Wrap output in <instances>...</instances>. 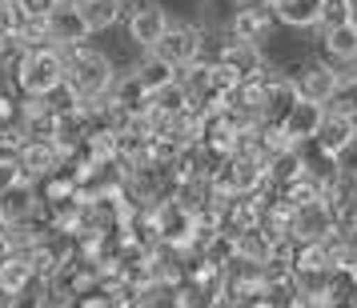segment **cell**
<instances>
[{"label":"cell","mask_w":357,"mask_h":308,"mask_svg":"<svg viewBox=\"0 0 357 308\" xmlns=\"http://www.w3.org/2000/svg\"><path fill=\"white\" fill-rule=\"evenodd\" d=\"M65 56V88L77 100H100L109 97L113 88V65L109 56L89 44H73V49L61 52Z\"/></svg>","instance_id":"cell-1"},{"label":"cell","mask_w":357,"mask_h":308,"mask_svg":"<svg viewBox=\"0 0 357 308\" xmlns=\"http://www.w3.org/2000/svg\"><path fill=\"white\" fill-rule=\"evenodd\" d=\"M13 72H17L20 88H24L33 100H40V97H49L52 88H61V84H65V56H61V49H56V44L24 49L17 56Z\"/></svg>","instance_id":"cell-2"},{"label":"cell","mask_w":357,"mask_h":308,"mask_svg":"<svg viewBox=\"0 0 357 308\" xmlns=\"http://www.w3.org/2000/svg\"><path fill=\"white\" fill-rule=\"evenodd\" d=\"M149 212H153L157 244H169V248H189V244H193L197 212H189L185 204H177L173 196H169V200H157V204H149Z\"/></svg>","instance_id":"cell-3"},{"label":"cell","mask_w":357,"mask_h":308,"mask_svg":"<svg viewBox=\"0 0 357 308\" xmlns=\"http://www.w3.org/2000/svg\"><path fill=\"white\" fill-rule=\"evenodd\" d=\"M45 33H49V44L56 49H73V44H84L89 40V24H84L77 0H56L49 13H45Z\"/></svg>","instance_id":"cell-4"},{"label":"cell","mask_w":357,"mask_h":308,"mask_svg":"<svg viewBox=\"0 0 357 308\" xmlns=\"http://www.w3.org/2000/svg\"><path fill=\"white\" fill-rule=\"evenodd\" d=\"M325 232H333V212L325 204V196L289 209V241L293 244H313V241H321Z\"/></svg>","instance_id":"cell-5"},{"label":"cell","mask_w":357,"mask_h":308,"mask_svg":"<svg viewBox=\"0 0 357 308\" xmlns=\"http://www.w3.org/2000/svg\"><path fill=\"white\" fill-rule=\"evenodd\" d=\"M201 33H197L193 24H169L161 33V40L153 44V56H161V60H169L173 68H185L193 65V60H201Z\"/></svg>","instance_id":"cell-6"},{"label":"cell","mask_w":357,"mask_h":308,"mask_svg":"<svg viewBox=\"0 0 357 308\" xmlns=\"http://www.w3.org/2000/svg\"><path fill=\"white\" fill-rule=\"evenodd\" d=\"M36 212H40V193H36V180L20 177L17 184H8L0 193V220L4 225H29Z\"/></svg>","instance_id":"cell-7"},{"label":"cell","mask_w":357,"mask_h":308,"mask_svg":"<svg viewBox=\"0 0 357 308\" xmlns=\"http://www.w3.org/2000/svg\"><path fill=\"white\" fill-rule=\"evenodd\" d=\"M61 145L56 140H24L17 148V164H20V177L24 180H45L61 168Z\"/></svg>","instance_id":"cell-8"},{"label":"cell","mask_w":357,"mask_h":308,"mask_svg":"<svg viewBox=\"0 0 357 308\" xmlns=\"http://www.w3.org/2000/svg\"><path fill=\"white\" fill-rule=\"evenodd\" d=\"M321 120H325V104L297 97V104L289 108V116L281 120V136H285L293 148H297V145H309V140L317 136V129H321Z\"/></svg>","instance_id":"cell-9"},{"label":"cell","mask_w":357,"mask_h":308,"mask_svg":"<svg viewBox=\"0 0 357 308\" xmlns=\"http://www.w3.org/2000/svg\"><path fill=\"white\" fill-rule=\"evenodd\" d=\"M297 104V84L285 76H269L265 72V97H261V124L265 129H281V120L289 116V108Z\"/></svg>","instance_id":"cell-10"},{"label":"cell","mask_w":357,"mask_h":308,"mask_svg":"<svg viewBox=\"0 0 357 308\" xmlns=\"http://www.w3.org/2000/svg\"><path fill=\"white\" fill-rule=\"evenodd\" d=\"M273 8L265 4V0H245L241 8L233 13V40H249V44H257L261 36H269V29H273Z\"/></svg>","instance_id":"cell-11"},{"label":"cell","mask_w":357,"mask_h":308,"mask_svg":"<svg viewBox=\"0 0 357 308\" xmlns=\"http://www.w3.org/2000/svg\"><path fill=\"white\" fill-rule=\"evenodd\" d=\"M217 65H225L237 81H253L265 72V60H261L257 44H249V40H229L225 49L217 52Z\"/></svg>","instance_id":"cell-12"},{"label":"cell","mask_w":357,"mask_h":308,"mask_svg":"<svg viewBox=\"0 0 357 308\" xmlns=\"http://www.w3.org/2000/svg\"><path fill=\"white\" fill-rule=\"evenodd\" d=\"M357 140V129H354V116H341V113H325L321 129H317V136H313V145L321 148V152H329V156H337V152H345V148Z\"/></svg>","instance_id":"cell-13"},{"label":"cell","mask_w":357,"mask_h":308,"mask_svg":"<svg viewBox=\"0 0 357 308\" xmlns=\"http://www.w3.org/2000/svg\"><path fill=\"white\" fill-rule=\"evenodd\" d=\"M165 29H169V17H165L161 4H141V8L129 17V36L141 44V49H153V44L161 40Z\"/></svg>","instance_id":"cell-14"},{"label":"cell","mask_w":357,"mask_h":308,"mask_svg":"<svg viewBox=\"0 0 357 308\" xmlns=\"http://www.w3.org/2000/svg\"><path fill=\"white\" fill-rule=\"evenodd\" d=\"M293 84H297V97H301V100H317V104H325V100L337 92V76H333V68H329V65L305 68Z\"/></svg>","instance_id":"cell-15"},{"label":"cell","mask_w":357,"mask_h":308,"mask_svg":"<svg viewBox=\"0 0 357 308\" xmlns=\"http://www.w3.org/2000/svg\"><path fill=\"white\" fill-rule=\"evenodd\" d=\"M273 8L277 20H285L293 29H313L317 13H321V0H265Z\"/></svg>","instance_id":"cell-16"},{"label":"cell","mask_w":357,"mask_h":308,"mask_svg":"<svg viewBox=\"0 0 357 308\" xmlns=\"http://www.w3.org/2000/svg\"><path fill=\"white\" fill-rule=\"evenodd\" d=\"M77 8H81L89 33H105V29H113L116 20H121L125 0H77Z\"/></svg>","instance_id":"cell-17"},{"label":"cell","mask_w":357,"mask_h":308,"mask_svg":"<svg viewBox=\"0 0 357 308\" xmlns=\"http://www.w3.org/2000/svg\"><path fill=\"white\" fill-rule=\"evenodd\" d=\"M325 56L341 65V60H354L357 56V24H341V29H329L325 33Z\"/></svg>","instance_id":"cell-18"},{"label":"cell","mask_w":357,"mask_h":308,"mask_svg":"<svg viewBox=\"0 0 357 308\" xmlns=\"http://www.w3.org/2000/svg\"><path fill=\"white\" fill-rule=\"evenodd\" d=\"M33 280V268H29V260H24V252H13V257L0 260V292H20L24 284Z\"/></svg>","instance_id":"cell-19"},{"label":"cell","mask_w":357,"mask_h":308,"mask_svg":"<svg viewBox=\"0 0 357 308\" xmlns=\"http://www.w3.org/2000/svg\"><path fill=\"white\" fill-rule=\"evenodd\" d=\"M132 76H137V84H141L145 92H153V88H165V84L177 81V68L169 65V60H161V56H149L145 65L132 72Z\"/></svg>","instance_id":"cell-20"},{"label":"cell","mask_w":357,"mask_h":308,"mask_svg":"<svg viewBox=\"0 0 357 308\" xmlns=\"http://www.w3.org/2000/svg\"><path fill=\"white\" fill-rule=\"evenodd\" d=\"M341 24H354V4L349 0H321V13H317V29H341Z\"/></svg>","instance_id":"cell-21"},{"label":"cell","mask_w":357,"mask_h":308,"mask_svg":"<svg viewBox=\"0 0 357 308\" xmlns=\"http://www.w3.org/2000/svg\"><path fill=\"white\" fill-rule=\"evenodd\" d=\"M20 180V164H17V148H0V193L8 184Z\"/></svg>","instance_id":"cell-22"},{"label":"cell","mask_w":357,"mask_h":308,"mask_svg":"<svg viewBox=\"0 0 357 308\" xmlns=\"http://www.w3.org/2000/svg\"><path fill=\"white\" fill-rule=\"evenodd\" d=\"M17 4H20V13H24V17H45L56 0H17Z\"/></svg>","instance_id":"cell-23"},{"label":"cell","mask_w":357,"mask_h":308,"mask_svg":"<svg viewBox=\"0 0 357 308\" xmlns=\"http://www.w3.org/2000/svg\"><path fill=\"white\" fill-rule=\"evenodd\" d=\"M13 257V236H8V225H0V260Z\"/></svg>","instance_id":"cell-24"},{"label":"cell","mask_w":357,"mask_h":308,"mask_svg":"<svg viewBox=\"0 0 357 308\" xmlns=\"http://www.w3.org/2000/svg\"><path fill=\"white\" fill-rule=\"evenodd\" d=\"M349 4H354V24H357V0H349Z\"/></svg>","instance_id":"cell-25"},{"label":"cell","mask_w":357,"mask_h":308,"mask_svg":"<svg viewBox=\"0 0 357 308\" xmlns=\"http://www.w3.org/2000/svg\"><path fill=\"white\" fill-rule=\"evenodd\" d=\"M354 92H357V81H354Z\"/></svg>","instance_id":"cell-26"},{"label":"cell","mask_w":357,"mask_h":308,"mask_svg":"<svg viewBox=\"0 0 357 308\" xmlns=\"http://www.w3.org/2000/svg\"><path fill=\"white\" fill-rule=\"evenodd\" d=\"M237 4H245V0H237Z\"/></svg>","instance_id":"cell-27"},{"label":"cell","mask_w":357,"mask_h":308,"mask_svg":"<svg viewBox=\"0 0 357 308\" xmlns=\"http://www.w3.org/2000/svg\"><path fill=\"white\" fill-rule=\"evenodd\" d=\"M0 225H4V220H0Z\"/></svg>","instance_id":"cell-28"}]
</instances>
